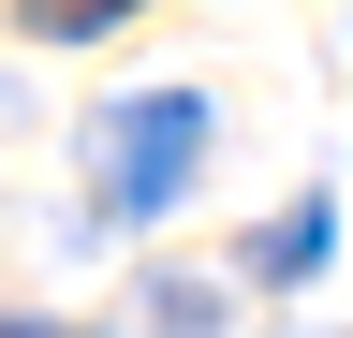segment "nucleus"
Segmentation results:
<instances>
[{
    "mask_svg": "<svg viewBox=\"0 0 353 338\" xmlns=\"http://www.w3.org/2000/svg\"><path fill=\"white\" fill-rule=\"evenodd\" d=\"M309 265H324V206H294V221L265 235V279H309Z\"/></svg>",
    "mask_w": 353,
    "mask_h": 338,
    "instance_id": "obj_3",
    "label": "nucleus"
},
{
    "mask_svg": "<svg viewBox=\"0 0 353 338\" xmlns=\"http://www.w3.org/2000/svg\"><path fill=\"white\" fill-rule=\"evenodd\" d=\"M15 15L44 30V45H88V30H118V15H132V0H15Z\"/></svg>",
    "mask_w": 353,
    "mask_h": 338,
    "instance_id": "obj_2",
    "label": "nucleus"
},
{
    "mask_svg": "<svg viewBox=\"0 0 353 338\" xmlns=\"http://www.w3.org/2000/svg\"><path fill=\"white\" fill-rule=\"evenodd\" d=\"M0 338H44V324H0Z\"/></svg>",
    "mask_w": 353,
    "mask_h": 338,
    "instance_id": "obj_4",
    "label": "nucleus"
},
{
    "mask_svg": "<svg viewBox=\"0 0 353 338\" xmlns=\"http://www.w3.org/2000/svg\"><path fill=\"white\" fill-rule=\"evenodd\" d=\"M192 162H206V103L192 89H132L118 133H103V206L118 221H162V206L192 191Z\"/></svg>",
    "mask_w": 353,
    "mask_h": 338,
    "instance_id": "obj_1",
    "label": "nucleus"
}]
</instances>
